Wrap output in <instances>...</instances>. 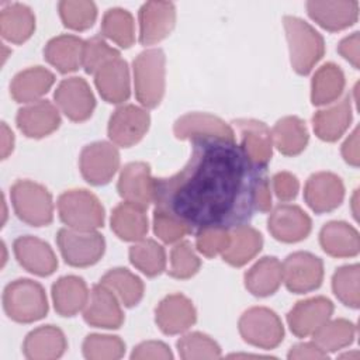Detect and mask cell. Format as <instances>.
<instances>
[{
	"label": "cell",
	"instance_id": "cell-40",
	"mask_svg": "<svg viewBox=\"0 0 360 360\" xmlns=\"http://www.w3.org/2000/svg\"><path fill=\"white\" fill-rule=\"evenodd\" d=\"M356 336V326L345 318L328 319L312 335V342L316 343L325 353L338 352L353 343Z\"/></svg>",
	"mask_w": 360,
	"mask_h": 360
},
{
	"label": "cell",
	"instance_id": "cell-47",
	"mask_svg": "<svg viewBox=\"0 0 360 360\" xmlns=\"http://www.w3.org/2000/svg\"><path fill=\"white\" fill-rule=\"evenodd\" d=\"M118 56L120 52L115 48L110 46L104 38L96 35L84 41L82 66L84 68L86 73L94 75L101 66Z\"/></svg>",
	"mask_w": 360,
	"mask_h": 360
},
{
	"label": "cell",
	"instance_id": "cell-16",
	"mask_svg": "<svg viewBox=\"0 0 360 360\" xmlns=\"http://www.w3.org/2000/svg\"><path fill=\"white\" fill-rule=\"evenodd\" d=\"M304 198L314 212H330L336 210L345 198L343 181L338 174L330 172L314 173L305 183Z\"/></svg>",
	"mask_w": 360,
	"mask_h": 360
},
{
	"label": "cell",
	"instance_id": "cell-21",
	"mask_svg": "<svg viewBox=\"0 0 360 360\" xmlns=\"http://www.w3.org/2000/svg\"><path fill=\"white\" fill-rule=\"evenodd\" d=\"M197 321V312L190 298L176 292L166 295L155 309V322L166 335H180Z\"/></svg>",
	"mask_w": 360,
	"mask_h": 360
},
{
	"label": "cell",
	"instance_id": "cell-35",
	"mask_svg": "<svg viewBox=\"0 0 360 360\" xmlns=\"http://www.w3.org/2000/svg\"><path fill=\"white\" fill-rule=\"evenodd\" d=\"M111 229L122 240L138 242L145 238L148 232V217L145 208L131 204H118L111 214Z\"/></svg>",
	"mask_w": 360,
	"mask_h": 360
},
{
	"label": "cell",
	"instance_id": "cell-37",
	"mask_svg": "<svg viewBox=\"0 0 360 360\" xmlns=\"http://www.w3.org/2000/svg\"><path fill=\"white\" fill-rule=\"evenodd\" d=\"M271 136L273 145L285 156L300 155L309 139L305 122L295 115L280 118L271 129Z\"/></svg>",
	"mask_w": 360,
	"mask_h": 360
},
{
	"label": "cell",
	"instance_id": "cell-7",
	"mask_svg": "<svg viewBox=\"0 0 360 360\" xmlns=\"http://www.w3.org/2000/svg\"><path fill=\"white\" fill-rule=\"evenodd\" d=\"M238 329L245 342L269 350L277 347L284 338V326L278 315L266 307L246 309L238 322Z\"/></svg>",
	"mask_w": 360,
	"mask_h": 360
},
{
	"label": "cell",
	"instance_id": "cell-49",
	"mask_svg": "<svg viewBox=\"0 0 360 360\" xmlns=\"http://www.w3.org/2000/svg\"><path fill=\"white\" fill-rule=\"evenodd\" d=\"M229 229L224 228H202L195 233V248L205 257L222 255L229 245Z\"/></svg>",
	"mask_w": 360,
	"mask_h": 360
},
{
	"label": "cell",
	"instance_id": "cell-45",
	"mask_svg": "<svg viewBox=\"0 0 360 360\" xmlns=\"http://www.w3.org/2000/svg\"><path fill=\"white\" fill-rule=\"evenodd\" d=\"M83 356L89 360H117L125 353V343L112 335L91 333L83 340Z\"/></svg>",
	"mask_w": 360,
	"mask_h": 360
},
{
	"label": "cell",
	"instance_id": "cell-38",
	"mask_svg": "<svg viewBox=\"0 0 360 360\" xmlns=\"http://www.w3.org/2000/svg\"><path fill=\"white\" fill-rule=\"evenodd\" d=\"M100 283L108 287L120 300V302L128 308L139 304L143 297L145 287L142 280L124 267H115L108 270L101 277Z\"/></svg>",
	"mask_w": 360,
	"mask_h": 360
},
{
	"label": "cell",
	"instance_id": "cell-39",
	"mask_svg": "<svg viewBox=\"0 0 360 360\" xmlns=\"http://www.w3.org/2000/svg\"><path fill=\"white\" fill-rule=\"evenodd\" d=\"M129 262L148 277H156L166 269V253L156 240L143 238L129 248Z\"/></svg>",
	"mask_w": 360,
	"mask_h": 360
},
{
	"label": "cell",
	"instance_id": "cell-55",
	"mask_svg": "<svg viewBox=\"0 0 360 360\" xmlns=\"http://www.w3.org/2000/svg\"><path fill=\"white\" fill-rule=\"evenodd\" d=\"M342 156L346 163L357 167L360 163V152H359V128H354L353 132L346 138L342 145Z\"/></svg>",
	"mask_w": 360,
	"mask_h": 360
},
{
	"label": "cell",
	"instance_id": "cell-6",
	"mask_svg": "<svg viewBox=\"0 0 360 360\" xmlns=\"http://www.w3.org/2000/svg\"><path fill=\"white\" fill-rule=\"evenodd\" d=\"M11 202L17 217L31 226H46L53 219V201L51 193L39 183L17 180L10 190Z\"/></svg>",
	"mask_w": 360,
	"mask_h": 360
},
{
	"label": "cell",
	"instance_id": "cell-36",
	"mask_svg": "<svg viewBox=\"0 0 360 360\" xmlns=\"http://www.w3.org/2000/svg\"><path fill=\"white\" fill-rule=\"evenodd\" d=\"M343 70L332 63H323L311 80V101L314 105H328L339 100L345 89Z\"/></svg>",
	"mask_w": 360,
	"mask_h": 360
},
{
	"label": "cell",
	"instance_id": "cell-12",
	"mask_svg": "<svg viewBox=\"0 0 360 360\" xmlns=\"http://www.w3.org/2000/svg\"><path fill=\"white\" fill-rule=\"evenodd\" d=\"M59 110L72 121L82 122L91 117L96 98L89 83L79 76L63 79L53 94Z\"/></svg>",
	"mask_w": 360,
	"mask_h": 360
},
{
	"label": "cell",
	"instance_id": "cell-18",
	"mask_svg": "<svg viewBox=\"0 0 360 360\" xmlns=\"http://www.w3.org/2000/svg\"><path fill=\"white\" fill-rule=\"evenodd\" d=\"M333 314V304L326 297H312L298 301L287 314L290 330L298 338L312 336Z\"/></svg>",
	"mask_w": 360,
	"mask_h": 360
},
{
	"label": "cell",
	"instance_id": "cell-56",
	"mask_svg": "<svg viewBox=\"0 0 360 360\" xmlns=\"http://www.w3.org/2000/svg\"><path fill=\"white\" fill-rule=\"evenodd\" d=\"M14 148V134L6 122L1 124V158L6 159Z\"/></svg>",
	"mask_w": 360,
	"mask_h": 360
},
{
	"label": "cell",
	"instance_id": "cell-5",
	"mask_svg": "<svg viewBox=\"0 0 360 360\" xmlns=\"http://www.w3.org/2000/svg\"><path fill=\"white\" fill-rule=\"evenodd\" d=\"M60 221L68 228L97 231L104 224V207L100 200L84 188H73L62 193L58 198Z\"/></svg>",
	"mask_w": 360,
	"mask_h": 360
},
{
	"label": "cell",
	"instance_id": "cell-58",
	"mask_svg": "<svg viewBox=\"0 0 360 360\" xmlns=\"http://www.w3.org/2000/svg\"><path fill=\"white\" fill-rule=\"evenodd\" d=\"M340 357H354V359H359V353H346V354H342Z\"/></svg>",
	"mask_w": 360,
	"mask_h": 360
},
{
	"label": "cell",
	"instance_id": "cell-14",
	"mask_svg": "<svg viewBox=\"0 0 360 360\" xmlns=\"http://www.w3.org/2000/svg\"><path fill=\"white\" fill-rule=\"evenodd\" d=\"M267 228L274 239L284 243H295L304 240L309 235L312 222L301 207L294 204H280L270 212Z\"/></svg>",
	"mask_w": 360,
	"mask_h": 360
},
{
	"label": "cell",
	"instance_id": "cell-41",
	"mask_svg": "<svg viewBox=\"0 0 360 360\" xmlns=\"http://www.w3.org/2000/svg\"><path fill=\"white\" fill-rule=\"evenodd\" d=\"M101 34L121 48H129L135 41L132 14L121 7L108 8L101 20Z\"/></svg>",
	"mask_w": 360,
	"mask_h": 360
},
{
	"label": "cell",
	"instance_id": "cell-43",
	"mask_svg": "<svg viewBox=\"0 0 360 360\" xmlns=\"http://www.w3.org/2000/svg\"><path fill=\"white\" fill-rule=\"evenodd\" d=\"M59 15L65 27L75 31H84L93 27L97 18V7L87 0H63L58 4Z\"/></svg>",
	"mask_w": 360,
	"mask_h": 360
},
{
	"label": "cell",
	"instance_id": "cell-52",
	"mask_svg": "<svg viewBox=\"0 0 360 360\" xmlns=\"http://www.w3.org/2000/svg\"><path fill=\"white\" fill-rule=\"evenodd\" d=\"M360 35L359 32H353L347 37H345L339 45H338V52L346 59L349 60L354 69H359L360 66Z\"/></svg>",
	"mask_w": 360,
	"mask_h": 360
},
{
	"label": "cell",
	"instance_id": "cell-50",
	"mask_svg": "<svg viewBox=\"0 0 360 360\" xmlns=\"http://www.w3.org/2000/svg\"><path fill=\"white\" fill-rule=\"evenodd\" d=\"M273 190L276 193V197L281 202L292 201L300 190V181L298 179L290 173V172H278L271 179Z\"/></svg>",
	"mask_w": 360,
	"mask_h": 360
},
{
	"label": "cell",
	"instance_id": "cell-27",
	"mask_svg": "<svg viewBox=\"0 0 360 360\" xmlns=\"http://www.w3.org/2000/svg\"><path fill=\"white\" fill-rule=\"evenodd\" d=\"M68 349L63 332L53 325H44L31 330L22 343V352L31 360L59 359Z\"/></svg>",
	"mask_w": 360,
	"mask_h": 360
},
{
	"label": "cell",
	"instance_id": "cell-46",
	"mask_svg": "<svg viewBox=\"0 0 360 360\" xmlns=\"http://www.w3.org/2000/svg\"><path fill=\"white\" fill-rule=\"evenodd\" d=\"M201 266V260L187 240L177 242L170 250V267L169 274L179 280L193 277Z\"/></svg>",
	"mask_w": 360,
	"mask_h": 360
},
{
	"label": "cell",
	"instance_id": "cell-15",
	"mask_svg": "<svg viewBox=\"0 0 360 360\" xmlns=\"http://www.w3.org/2000/svg\"><path fill=\"white\" fill-rule=\"evenodd\" d=\"M139 42L153 45L165 39L174 28L176 7L172 1H146L138 13Z\"/></svg>",
	"mask_w": 360,
	"mask_h": 360
},
{
	"label": "cell",
	"instance_id": "cell-1",
	"mask_svg": "<svg viewBox=\"0 0 360 360\" xmlns=\"http://www.w3.org/2000/svg\"><path fill=\"white\" fill-rule=\"evenodd\" d=\"M262 174L236 141L197 139L183 169L155 179V208L174 215L191 231L232 229L250 221Z\"/></svg>",
	"mask_w": 360,
	"mask_h": 360
},
{
	"label": "cell",
	"instance_id": "cell-28",
	"mask_svg": "<svg viewBox=\"0 0 360 360\" xmlns=\"http://www.w3.org/2000/svg\"><path fill=\"white\" fill-rule=\"evenodd\" d=\"M55 83V75L44 66H32L18 72L10 83V94L17 103H35Z\"/></svg>",
	"mask_w": 360,
	"mask_h": 360
},
{
	"label": "cell",
	"instance_id": "cell-54",
	"mask_svg": "<svg viewBox=\"0 0 360 360\" xmlns=\"http://www.w3.org/2000/svg\"><path fill=\"white\" fill-rule=\"evenodd\" d=\"M255 208L267 212L271 208V193H270V184L269 180L262 174L256 183L255 188Z\"/></svg>",
	"mask_w": 360,
	"mask_h": 360
},
{
	"label": "cell",
	"instance_id": "cell-33",
	"mask_svg": "<svg viewBox=\"0 0 360 360\" xmlns=\"http://www.w3.org/2000/svg\"><path fill=\"white\" fill-rule=\"evenodd\" d=\"M229 245L221 255L224 262L233 267H240L250 262L263 246L262 233L249 225H239L229 229Z\"/></svg>",
	"mask_w": 360,
	"mask_h": 360
},
{
	"label": "cell",
	"instance_id": "cell-44",
	"mask_svg": "<svg viewBox=\"0 0 360 360\" xmlns=\"http://www.w3.org/2000/svg\"><path fill=\"white\" fill-rule=\"evenodd\" d=\"M177 350L184 360H200V359H219V345L205 333L190 332L183 335L177 340Z\"/></svg>",
	"mask_w": 360,
	"mask_h": 360
},
{
	"label": "cell",
	"instance_id": "cell-2",
	"mask_svg": "<svg viewBox=\"0 0 360 360\" xmlns=\"http://www.w3.org/2000/svg\"><path fill=\"white\" fill-rule=\"evenodd\" d=\"M290 51V62L298 75H308L325 53L322 35L300 17L283 18Z\"/></svg>",
	"mask_w": 360,
	"mask_h": 360
},
{
	"label": "cell",
	"instance_id": "cell-32",
	"mask_svg": "<svg viewBox=\"0 0 360 360\" xmlns=\"http://www.w3.org/2000/svg\"><path fill=\"white\" fill-rule=\"evenodd\" d=\"M283 283V264L274 256H264L245 273V287L255 297L273 295Z\"/></svg>",
	"mask_w": 360,
	"mask_h": 360
},
{
	"label": "cell",
	"instance_id": "cell-4",
	"mask_svg": "<svg viewBox=\"0 0 360 360\" xmlns=\"http://www.w3.org/2000/svg\"><path fill=\"white\" fill-rule=\"evenodd\" d=\"M3 308L15 322L31 323L48 314V300L44 287L30 278H17L7 284L3 292Z\"/></svg>",
	"mask_w": 360,
	"mask_h": 360
},
{
	"label": "cell",
	"instance_id": "cell-23",
	"mask_svg": "<svg viewBox=\"0 0 360 360\" xmlns=\"http://www.w3.org/2000/svg\"><path fill=\"white\" fill-rule=\"evenodd\" d=\"M305 6L308 15L332 32L353 25L359 18V1L356 0H311Z\"/></svg>",
	"mask_w": 360,
	"mask_h": 360
},
{
	"label": "cell",
	"instance_id": "cell-57",
	"mask_svg": "<svg viewBox=\"0 0 360 360\" xmlns=\"http://www.w3.org/2000/svg\"><path fill=\"white\" fill-rule=\"evenodd\" d=\"M357 197H359V194H357V190L354 191V194H353V198H352V207H353V215H354V218L357 219Z\"/></svg>",
	"mask_w": 360,
	"mask_h": 360
},
{
	"label": "cell",
	"instance_id": "cell-29",
	"mask_svg": "<svg viewBox=\"0 0 360 360\" xmlns=\"http://www.w3.org/2000/svg\"><path fill=\"white\" fill-rule=\"evenodd\" d=\"M84 41L72 34H62L48 41L44 58L60 73H70L83 65Z\"/></svg>",
	"mask_w": 360,
	"mask_h": 360
},
{
	"label": "cell",
	"instance_id": "cell-26",
	"mask_svg": "<svg viewBox=\"0 0 360 360\" xmlns=\"http://www.w3.org/2000/svg\"><path fill=\"white\" fill-rule=\"evenodd\" d=\"M352 122V98L346 94L329 107L318 110L312 117L315 135L325 142L338 141Z\"/></svg>",
	"mask_w": 360,
	"mask_h": 360
},
{
	"label": "cell",
	"instance_id": "cell-11",
	"mask_svg": "<svg viewBox=\"0 0 360 360\" xmlns=\"http://www.w3.org/2000/svg\"><path fill=\"white\" fill-rule=\"evenodd\" d=\"M149 125L150 115L143 107L124 104L111 114L107 132L114 145L129 148L143 138L149 129Z\"/></svg>",
	"mask_w": 360,
	"mask_h": 360
},
{
	"label": "cell",
	"instance_id": "cell-51",
	"mask_svg": "<svg viewBox=\"0 0 360 360\" xmlns=\"http://www.w3.org/2000/svg\"><path fill=\"white\" fill-rule=\"evenodd\" d=\"M131 359L145 360V359H160V360H172L173 353L169 346L159 340H146L134 347L131 353Z\"/></svg>",
	"mask_w": 360,
	"mask_h": 360
},
{
	"label": "cell",
	"instance_id": "cell-34",
	"mask_svg": "<svg viewBox=\"0 0 360 360\" xmlns=\"http://www.w3.org/2000/svg\"><path fill=\"white\" fill-rule=\"evenodd\" d=\"M35 30V15L22 3H10L0 11V34L11 44L25 42Z\"/></svg>",
	"mask_w": 360,
	"mask_h": 360
},
{
	"label": "cell",
	"instance_id": "cell-20",
	"mask_svg": "<svg viewBox=\"0 0 360 360\" xmlns=\"http://www.w3.org/2000/svg\"><path fill=\"white\" fill-rule=\"evenodd\" d=\"M117 190L124 201L148 208L155 195V179L149 165L145 162L125 165L120 173Z\"/></svg>",
	"mask_w": 360,
	"mask_h": 360
},
{
	"label": "cell",
	"instance_id": "cell-8",
	"mask_svg": "<svg viewBox=\"0 0 360 360\" xmlns=\"http://www.w3.org/2000/svg\"><path fill=\"white\" fill-rule=\"evenodd\" d=\"M56 243L65 262L73 267L96 264L105 250V240L97 231L62 228L58 231Z\"/></svg>",
	"mask_w": 360,
	"mask_h": 360
},
{
	"label": "cell",
	"instance_id": "cell-30",
	"mask_svg": "<svg viewBox=\"0 0 360 360\" xmlns=\"http://www.w3.org/2000/svg\"><path fill=\"white\" fill-rule=\"evenodd\" d=\"M322 249L333 257H353L360 250V236L354 226L345 221H330L319 232Z\"/></svg>",
	"mask_w": 360,
	"mask_h": 360
},
{
	"label": "cell",
	"instance_id": "cell-31",
	"mask_svg": "<svg viewBox=\"0 0 360 360\" xmlns=\"http://www.w3.org/2000/svg\"><path fill=\"white\" fill-rule=\"evenodd\" d=\"M86 281L77 276H63L52 285V301L55 311L62 316H75L83 311L89 300Z\"/></svg>",
	"mask_w": 360,
	"mask_h": 360
},
{
	"label": "cell",
	"instance_id": "cell-24",
	"mask_svg": "<svg viewBox=\"0 0 360 360\" xmlns=\"http://www.w3.org/2000/svg\"><path fill=\"white\" fill-rule=\"evenodd\" d=\"M18 129L28 138H44L60 125L58 108L48 100H38L20 108L15 117Z\"/></svg>",
	"mask_w": 360,
	"mask_h": 360
},
{
	"label": "cell",
	"instance_id": "cell-48",
	"mask_svg": "<svg viewBox=\"0 0 360 360\" xmlns=\"http://www.w3.org/2000/svg\"><path fill=\"white\" fill-rule=\"evenodd\" d=\"M153 232L165 243L180 242L191 229L174 215L160 208L153 210Z\"/></svg>",
	"mask_w": 360,
	"mask_h": 360
},
{
	"label": "cell",
	"instance_id": "cell-17",
	"mask_svg": "<svg viewBox=\"0 0 360 360\" xmlns=\"http://www.w3.org/2000/svg\"><path fill=\"white\" fill-rule=\"evenodd\" d=\"M173 132L179 139H224L236 141L235 132L221 118L207 112H188L176 120Z\"/></svg>",
	"mask_w": 360,
	"mask_h": 360
},
{
	"label": "cell",
	"instance_id": "cell-9",
	"mask_svg": "<svg viewBox=\"0 0 360 360\" xmlns=\"http://www.w3.org/2000/svg\"><path fill=\"white\" fill-rule=\"evenodd\" d=\"M281 264L283 281L294 294L314 291L322 284L323 262L309 252H294Z\"/></svg>",
	"mask_w": 360,
	"mask_h": 360
},
{
	"label": "cell",
	"instance_id": "cell-53",
	"mask_svg": "<svg viewBox=\"0 0 360 360\" xmlns=\"http://www.w3.org/2000/svg\"><path fill=\"white\" fill-rule=\"evenodd\" d=\"M288 359H326L328 353H325L316 343L314 342H304L294 345L288 354Z\"/></svg>",
	"mask_w": 360,
	"mask_h": 360
},
{
	"label": "cell",
	"instance_id": "cell-10",
	"mask_svg": "<svg viewBox=\"0 0 360 360\" xmlns=\"http://www.w3.org/2000/svg\"><path fill=\"white\" fill-rule=\"evenodd\" d=\"M83 179L93 186L107 184L120 167V152L114 143L98 141L86 145L79 159Z\"/></svg>",
	"mask_w": 360,
	"mask_h": 360
},
{
	"label": "cell",
	"instance_id": "cell-13",
	"mask_svg": "<svg viewBox=\"0 0 360 360\" xmlns=\"http://www.w3.org/2000/svg\"><path fill=\"white\" fill-rule=\"evenodd\" d=\"M235 125L239 132V146L248 156L249 162L264 172L273 156V136L270 128L257 120H236Z\"/></svg>",
	"mask_w": 360,
	"mask_h": 360
},
{
	"label": "cell",
	"instance_id": "cell-42",
	"mask_svg": "<svg viewBox=\"0 0 360 360\" xmlns=\"http://www.w3.org/2000/svg\"><path fill=\"white\" fill-rule=\"evenodd\" d=\"M360 266L346 264L339 267L332 276V290L336 298L350 308H359L360 304Z\"/></svg>",
	"mask_w": 360,
	"mask_h": 360
},
{
	"label": "cell",
	"instance_id": "cell-19",
	"mask_svg": "<svg viewBox=\"0 0 360 360\" xmlns=\"http://www.w3.org/2000/svg\"><path fill=\"white\" fill-rule=\"evenodd\" d=\"M83 318L90 326L103 329H117L124 322L120 300L101 283L93 285L83 308Z\"/></svg>",
	"mask_w": 360,
	"mask_h": 360
},
{
	"label": "cell",
	"instance_id": "cell-25",
	"mask_svg": "<svg viewBox=\"0 0 360 360\" xmlns=\"http://www.w3.org/2000/svg\"><path fill=\"white\" fill-rule=\"evenodd\" d=\"M94 83L103 100L111 104H121L131 94L129 69L122 58L107 62L94 73Z\"/></svg>",
	"mask_w": 360,
	"mask_h": 360
},
{
	"label": "cell",
	"instance_id": "cell-3",
	"mask_svg": "<svg viewBox=\"0 0 360 360\" xmlns=\"http://www.w3.org/2000/svg\"><path fill=\"white\" fill-rule=\"evenodd\" d=\"M134 87L136 100L145 108L160 104L166 87V56L159 48L142 51L134 60Z\"/></svg>",
	"mask_w": 360,
	"mask_h": 360
},
{
	"label": "cell",
	"instance_id": "cell-22",
	"mask_svg": "<svg viewBox=\"0 0 360 360\" xmlns=\"http://www.w3.org/2000/svg\"><path fill=\"white\" fill-rule=\"evenodd\" d=\"M13 250L17 262L32 274L46 277L58 267V259L52 248L37 236H18L13 243Z\"/></svg>",
	"mask_w": 360,
	"mask_h": 360
}]
</instances>
